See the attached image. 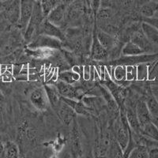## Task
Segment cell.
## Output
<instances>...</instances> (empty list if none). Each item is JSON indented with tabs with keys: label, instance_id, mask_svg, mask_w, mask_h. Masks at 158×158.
<instances>
[{
	"label": "cell",
	"instance_id": "obj_27",
	"mask_svg": "<svg viewBox=\"0 0 158 158\" xmlns=\"http://www.w3.org/2000/svg\"><path fill=\"white\" fill-rule=\"evenodd\" d=\"M126 79L127 81L137 80V66H126Z\"/></svg>",
	"mask_w": 158,
	"mask_h": 158
},
{
	"label": "cell",
	"instance_id": "obj_33",
	"mask_svg": "<svg viewBox=\"0 0 158 158\" xmlns=\"http://www.w3.org/2000/svg\"><path fill=\"white\" fill-rule=\"evenodd\" d=\"M15 78L16 81H29V74H18L17 77H15Z\"/></svg>",
	"mask_w": 158,
	"mask_h": 158
},
{
	"label": "cell",
	"instance_id": "obj_5",
	"mask_svg": "<svg viewBox=\"0 0 158 158\" xmlns=\"http://www.w3.org/2000/svg\"><path fill=\"white\" fill-rule=\"evenodd\" d=\"M29 101L32 106L39 111H45L50 105L44 87H36L29 94Z\"/></svg>",
	"mask_w": 158,
	"mask_h": 158
},
{
	"label": "cell",
	"instance_id": "obj_30",
	"mask_svg": "<svg viewBox=\"0 0 158 158\" xmlns=\"http://www.w3.org/2000/svg\"><path fill=\"white\" fill-rule=\"evenodd\" d=\"M14 78H15V77L13 76V74L7 71H6V73L1 74V77H0V79L2 80V82H5V83L10 82V81H12V80Z\"/></svg>",
	"mask_w": 158,
	"mask_h": 158
},
{
	"label": "cell",
	"instance_id": "obj_15",
	"mask_svg": "<svg viewBox=\"0 0 158 158\" xmlns=\"http://www.w3.org/2000/svg\"><path fill=\"white\" fill-rule=\"evenodd\" d=\"M44 87L47 94L49 104L52 107V108L56 111L63 102L61 95L59 94V91L54 84H47L44 85Z\"/></svg>",
	"mask_w": 158,
	"mask_h": 158
},
{
	"label": "cell",
	"instance_id": "obj_31",
	"mask_svg": "<svg viewBox=\"0 0 158 158\" xmlns=\"http://www.w3.org/2000/svg\"><path fill=\"white\" fill-rule=\"evenodd\" d=\"M22 67H23L22 63H15V64H13L12 74L14 77H17L20 74V72H21V70L22 69Z\"/></svg>",
	"mask_w": 158,
	"mask_h": 158
},
{
	"label": "cell",
	"instance_id": "obj_16",
	"mask_svg": "<svg viewBox=\"0 0 158 158\" xmlns=\"http://www.w3.org/2000/svg\"><path fill=\"white\" fill-rule=\"evenodd\" d=\"M62 100L66 104H68L70 108H73L77 115H83V116H89L92 115L91 111L83 104L81 101H78V100H75V99L67 98V97H62Z\"/></svg>",
	"mask_w": 158,
	"mask_h": 158
},
{
	"label": "cell",
	"instance_id": "obj_18",
	"mask_svg": "<svg viewBox=\"0 0 158 158\" xmlns=\"http://www.w3.org/2000/svg\"><path fill=\"white\" fill-rule=\"evenodd\" d=\"M148 109L152 116V120L158 121V101L156 97L153 95L152 93H147V96L145 98Z\"/></svg>",
	"mask_w": 158,
	"mask_h": 158
},
{
	"label": "cell",
	"instance_id": "obj_39",
	"mask_svg": "<svg viewBox=\"0 0 158 158\" xmlns=\"http://www.w3.org/2000/svg\"><path fill=\"white\" fill-rule=\"evenodd\" d=\"M0 1H6V0H0Z\"/></svg>",
	"mask_w": 158,
	"mask_h": 158
},
{
	"label": "cell",
	"instance_id": "obj_34",
	"mask_svg": "<svg viewBox=\"0 0 158 158\" xmlns=\"http://www.w3.org/2000/svg\"><path fill=\"white\" fill-rule=\"evenodd\" d=\"M6 64L2 63V64L0 65V73H1V74H2L6 73Z\"/></svg>",
	"mask_w": 158,
	"mask_h": 158
},
{
	"label": "cell",
	"instance_id": "obj_14",
	"mask_svg": "<svg viewBox=\"0 0 158 158\" xmlns=\"http://www.w3.org/2000/svg\"><path fill=\"white\" fill-rule=\"evenodd\" d=\"M135 110H136L137 117H138V122L140 123V126L142 127L145 124L152 121V116L148 109L147 104H146L145 99L139 100L137 101L135 104Z\"/></svg>",
	"mask_w": 158,
	"mask_h": 158
},
{
	"label": "cell",
	"instance_id": "obj_22",
	"mask_svg": "<svg viewBox=\"0 0 158 158\" xmlns=\"http://www.w3.org/2000/svg\"><path fill=\"white\" fill-rule=\"evenodd\" d=\"M59 80L67 82L69 84L74 85L78 81L81 80L80 74L75 73L73 70H65V71L59 73Z\"/></svg>",
	"mask_w": 158,
	"mask_h": 158
},
{
	"label": "cell",
	"instance_id": "obj_28",
	"mask_svg": "<svg viewBox=\"0 0 158 158\" xmlns=\"http://www.w3.org/2000/svg\"><path fill=\"white\" fill-rule=\"evenodd\" d=\"M101 5H102L101 0H89V6L91 9L92 12L94 15L95 18H97V13H98L99 10L101 9Z\"/></svg>",
	"mask_w": 158,
	"mask_h": 158
},
{
	"label": "cell",
	"instance_id": "obj_37",
	"mask_svg": "<svg viewBox=\"0 0 158 158\" xmlns=\"http://www.w3.org/2000/svg\"><path fill=\"white\" fill-rule=\"evenodd\" d=\"M112 0H101V2H105V3H108V2H111Z\"/></svg>",
	"mask_w": 158,
	"mask_h": 158
},
{
	"label": "cell",
	"instance_id": "obj_8",
	"mask_svg": "<svg viewBox=\"0 0 158 158\" xmlns=\"http://www.w3.org/2000/svg\"><path fill=\"white\" fill-rule=\"evenodd\" d=\"M70 148H71L72 155L76 157L81 156L82 155V148H81V141L78 125L74 119L73 122V127L70 133Z\"/></svg>",
	"mask_w": 158,
	"mask_h": 158
},
{
	"label": "cell",
	"instance_id": "obj_13",
	"mask_svg": "<svg viewBox=\"0 0 158 158\" xmlns=\"http://www.w3.org/2000/svg\"><path fill=\"white\" fill-rule=\"evenodd\" d=\"M124 105H125V114L131 131L135 134H142L141 132L142 128L137 117L135 105V106H133L132 104H124Z\"/></svg>",
	"mask_w": 158,
	"mask_h": 158
},
{
	"label": "cell",
	"instance_id": "obj_3",
	"mask_svg": "<svg viewBox=\"0 0 158 158\" xmlns=\"http://www.w3.org/2000/svg\"><path fill=\"white\" fill-rule=\"evenodd\" d=\"M4 18L12 25H17L21 14L20 0H6L2 1L1 10Z\"/></svg>",
	"mask_w": 158,
	"mask_h": 158
},
{
	"label": "cell",
	"instance_id": "obj_6",
	"mask_svg": "<svg viewBox=\"0 0 158 158\" xmlns=\"http://www.w3.org/2000/svg\"><path fill=\"white\" fill-rule=\"evenodd\" d=\"M41 34L47 35V36L57 38V39L60 40L62 42L66 41V35L60 29V27L56 26L54 24H52L46 18L43 21L40 26L39 29L37 31V33H36V37L37 36H39V35Z\"/></svg>",
	"mask_w": 158,
	"mask_h": 158
},
{
	"label": "cell",
	"instance_id": "obj_32",
	"mask_svg": "<svg viewBox=\"0 0 158 158\" xmlns=\"http://www.w3.org/2000/svg\"><path fill=\"white\" fill-rule=\"evenodd\" d=\"M90 67L91 66L85 65L84 70H83V80L84 81H89L90 80Z\"/></svg>",
	"mask_w": 158,
	"mask_h": 158
},
{
	"label": "cell",
	"instance_id": "obj_40",
	"mask_svg": "<svg viewBox=\"0 0 158 158\" xmlns=\"http://www.w3.org/2000/svg\"><path fill=\"white\" fill-rule=\"evenodd\" d=\"M59 1H60V2H61V0H59Z\"/></svg>",
	"mask_w": 158,
	"mask_h": 158
},
{
	"label": "cell",
	"instance_id": "obj_12",
	"mask_svg": "<svg viewBox=\"0 0 158 158\" xmlns=\"http://www.w3.org/2000/svg\"><path fill=\"white\" fill-rule=\"evenodd\" d=\"M67 6L65 4L60 3L52 10L49 15L46 17L49 22L54 24L56 26H62L66 22V11H67Z\"/></svg>",
	"mask_w": 158,
	"mask_h": 158
},
{
	"label": "cell",
	"instance_id": "obj_11",
	"mask_svg": "<svg viewBox=\"0 0 158 158\" xmlns=\"http://www.w3.org/2000/svg\"><path fill=\"white\" fill-rule=\"evenodd\" d=\"M94 30H95L96 34H97V38H98L100 43L102 44L103 47L108 51V52H112L114 49L117 48V40L115 37L111 36V34L108 32H104L101 29H97V25H94Z\"/></svg>",
	"mask_w": 158,
	"mask_h": 158
},
{
	"label": "cell",
	"instance_id": "obj_38",
	"mask_svg": "<svg viewBox=\"0 0 158 158\" xmlns=\"http://www.w3.org/2000/svg\"><path fill=\"white\" fill-rule=\"evenodd\" d=\"M1 10H2V1H0V12H1Z\"/></svg>",
	"mask_w": 158,
	"mask_h": 158
},
{
	"label": "cell",
	"instance_id": "obj_17",
	"mask_svg": "<svg viewBox=\"0 0 158 158\" xmlns=\"http://www.w3.org/2000/svg\"><path fill=\"white\" fill-rule=\"evenodd\" d=\"M141 28L153 47L158 49V30L146 22H142Z\"/></svg>",
	"mask_w": 158,
	"mask_h": 158
},
{
	"label": "cell",
	"instance_id": "obj_23",
	"mask_svg": "<svg viewBox=\"0 0 158 158\" xmlns=\"http://www.w3.org/2000/svg\"><path fill=\"white\" fill-rule=\"evenodd\" d=\"M107 155L110 157H123V150L117 142L115 135L111 138Z\"/></svg>",
	"mask_w": 158,
	"mask_h": 158
},
{
	"label": "cell",
	"instance_id": "obj_19",
	"mask_svg": "<svg viewBox=\"0 0 158 158\" xmlns=\"http://www.w3.org/2000/svg\"><path fill=\"white\" fill-rule=\"evenodd\" d=\"M121 53L123 56H138L146 53L143 49L141 48L139 46L134 43L133 41L129 40L123 45L121 50Z\"/></svg>",
	"mask_w": 158,
	"mask_h": 158
},
{
	"label": "cell",
	"instance_id": "obj_1",
	"mask_svg": "<svg viewBox=\"0 0 158 158\" xmlns=\"http://www.w3.org/2000/svg\"><path fill=\"white\" fill-rule=\"evenodd\" d=\"M44 19L45 17L42 10L40 2V0H36L32 16L29 20L27 28L24 32V39L25 41L30 42L33 38L36 37L38 29Z\"/></svg>",
	"mask_w": 158,
	"mask_h": 158
},
{
	"label": "cell",
	"instance_id": "obj_9",
	"mask_svg": "<svg viewBox=\"0 0 158 158\" xmlns=\"http://www.w3.org/2000/svg\"><path fill=\"white\" fill-rule=\"evenodd\" d=\"M56 112L59 116V119L67 127L70 126L77 117V114L74 111V109L70 108L68 104H66L63 101Z\"/></svg>",
	"mask_w": 158,
	"mask_h": 158
},
{
	"label": "cell",
	"instance_id": "obj_7",
	"mask_svg": "<svg viewBox=\"0 0 158 158\" xmlns=\"http://www.w3.org/2000/svg\"><path fill=\"white\" fill-rule=\"evenodd\" d=\"M90 56H91V59L94 61H105L109 56L108 51L103 47L102 44L99 41L94 29L93 31V36H92Z\"/></svg>",
	"mask_w": 158,
	"mask_h": 158
},
{
	"label": "cell",
	"instance_id": "obj_29",
	"mask_svg": "<svg viewBox=\"0 0 158 158\" xmlns=\"http://www.w3.org/2000/svg\"><path fill=\"white\" fill-rule=\"evenodd\" d=\"M142 22H146L158 30V17H142Z\"/></svg>",
	"mask_w": 158,
	"mask_h": 158
},
{
	"label": "cell",
	"instance_id": "obj_20",
	"mask_svg": "<svg viewBox=\"0 0 158 158\" xmlns=\"http://www.w3.org/2000/svg\"><path fill=\"white\" fill-rule=\"evenodd\" d=\"M141 128H142L141 132L142 135L150 138L152 140L158 142V127L153 121L147 123Z\"/></svg>",
	"mask_w": 158,
	"mask_h": 158
},
{
	"label": "cell",
	"instance_id": "obj_26",
	"mask_svg": "<svg viewBox=\"0 0 158 158\" xmlns=\"http://www.w3.org/2000/svg\"><path fill=\"white\" fill-rule=\"evenodd\" d=\"M114 81L118 85H120L122 81H126V66H114Z\"/></svg>",
	"mask_w": 158,
	"mask_h": 158
},
{
	"label": "cell",
	"instance_id": "obj_2",
	"mask_svg": "<svg viewBox=\"0 0 158 158\" xmlns=\"http://www.w3.org/2000/svg\"><path fill=\"white\" fill-rule=\"evenodd\" d=\"M158 59V53H144L138 56H125L112 60L108 64L111 66L123 65V66H135L139 63H154Z\"/></svg>",
	"mask_w": 158,
	"mask_h": 158
},
{
	"label": "cell",
	"instance_id": "obj_10",
	"mask_svg": "<svg viewBox=\"0 0 158 158\" xmlns=\"http://www.w3.org/2000/svg\"><path fill=\"white\" fill-rule=\"evenodd\" d=\"M131 41H133L134 43L136 44L138 46L141 48L142 49H143L145 51L146 53H151V52H156V49L153 47V44L149 42V40H148V38L146 37V36L145 35V33L142 31V28H139V29H137L135 32L133 33V35L131 36Z\"/></svg>",
	"mask_w": 158,
	"mask_h": 158
},
{
	"label": "cell",
	"instance_id": "obj_21",
	"mask_svg": "<svg viewBox=\"0 0 158 158\" xmlns=\"http://www.w3.org/2000/svg\"><path fill=\"white\" fill-rule=\"evenodd\" d=\"M19 156V149L15 142L7 141L4 143V151L2 157L17 158Z\"/></svg>",
	"mask_w": 158,
	"mask_h": 158
},
{
	"label": "cell",
	"instance_id": "obj_4",
	"mask_svg": "<svg viewBox=\"0 0 158 158\" xmlns=\"http://www.w3.org/2000/svg\"><path fill=\"white\" fill-rule=\"evenodd\" d=\"M62 46H63V42L60 40L43 34L36 36L35 40L29 42L28 44L29 49H59L61 48Z\"/></svg>",
	"mask_w": 158,
	"mask_h": 158
},
{
	"label": "cell",
	"instance_id": "obj_25",
	"mask_svg": "<svg viewBox=\"0 0 158 158\" xmlns=\"http://www.w3.org/2000/svg\"><path fill=\"white\" fill-rule=\"evenodd\" d=\"M137 66V80L146 81L149 77V63H139Z\"/></svg>",
	"mask_w": 158,
	"mask_h": 158
},
{
	"label": "cell",
	"instance_id": "obj_36",
	"mask_svg": "<svg viewBox=\"0 0 158 158\" xmlns=\"http://www.w3.org/2000/svg\"><path fill=\"white\" fill-rule=\"evenodd\" d=\"M74 1H75V0H61V2H60L65 4L66 6H69L70 4H71L72 2H74Z\"/></svg>",
	"mask_w": 158,
	"mask_h": 158
},
{
	"label": "cell",
	"instance_id": "obj_24",
	"mask_svg": "<svg viewBox=\"0 0 158 158\" xmlns=\"http://www.w3.org/2000/svg\"><path fill=\"white\" fill-rule=\"evenodd\" d=\"M131 158H147L149 157L148 147L144 145L138 144L135 148L130 153L129 156Z\"/></svg>",
	"mask_w": 158,
	"mask_h": 158
},
{
	"label": "cell",
	"instance_id": "obj_35",
	"mask_svg": "<svg viewBox=\"0 0 158 158\" xmlns=\"http://www.w3.org/2000/svg\"><path fill=\"white\" fill-rule=\"evenodd\" d=\"M4 151V144L2 142H0V157H2Z\"/></svg>",
	"mask_w": 158,
	"mask_h": 158
}]
</instances>
